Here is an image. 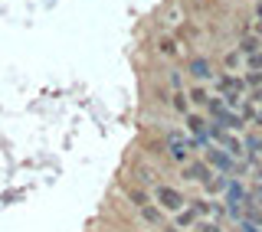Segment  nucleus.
Listing matches in <instances>:
<instances>
[{
  "label": "nucleus",
  "mask_w": 262,
  "mask_h": 232,
  "mask_svg": "<svg viewBox=\"0 0 262 232\" xmlns=\"http://www.w3.org/2000/svg\"><path fill=\"white\" fill-rule=\"evenodd\" d=\"M187 98H190V102H196V105H207V102H210V95L203 92V88H190V95H187Z\"/></svg>",
  "instance_id": "obj_13"
},
{
  "label": "nucleus",
  "mask_w": 262,
  "mask_h": 232,
  "mask_svg": "<svg viewBox=\"0 0 262 232\" xmlns=\"http://www.w3.org/2000/svg\"><path fill=\"white\" fill-rule=\"evenodd\" d=\"M196 232H220V226H213V222H196Z\"/></svg>",
  "instance_id": "obj_19"
},
{
  "label": "nucleus",
  "mask_w": 262,
  "mask_h": 232,
  "mask_svg": "<svg viewBox=\"0 0 262 232\" xmlns=\"http://www.w3.org/2000/svg\"><path fill=\"white\" fill-rule=\"evenodd\" d=\"M154 200H158V206L161 210H167V213H180L184 210V196H180V190H174V187H158L154 190Z\"/></svg>",
  "instance_id": "obj_1"
},
{
  "label": "nucleus",
  "mask_w": 262,
  "mask_h": 232,
  "mask_svg": "<svg viewBox=\"0 0 262 232\" xmlns=\"http://www.w3.org/2000/svg\"><path fill=\"white\" fill-rule=\"evenodd\" d=\"M196 219H200V216H196L193 210H180V213H177V226H180V229H190V226H196Z\"/></svg>",
  "instance_id": "obj_11"
},
{
  "label": "nucleus",
  "mask_w": 262,
  "mask_h": 232,
  "mask_svg": "<svg viewBox=\"0 0 262 232\" xmlns=\"http://www.w3.org/2000/svg\"><path fill=\"white\" fill-rule=\"evenodd\" d=\"M190 76L193 79H210L213 72H210V62L207 59H190Z\"/></svg>",
  "instance_id": "obj_9"
},
{
  "label": "nucleus",
  "mask_w": 262,
  "mask_h": 232,
  "mask_svg": "<svg viewBox=\"0 0 262 232\" xmlns=\"http://www.w3.org/2000/svg\"><path fill=\"white\" fill-rule=\"evenodd\" d=\"M239 232H262V229H259V226H252V222H243V229H239Z\"/></svg>",
  "instance_id": "obj_21"
},
{
  "label": "nucleus",
  "mask_w": 262,
  "mask_h": 232,
  "mask_svg": "<svg viewBox=\"0 0 262 232\" xmlns=\"http://www.w3.org/2000/svg\"><path fill=\"white\" fill-rule=\"evenodd\" d=\"M203 157H207V164L210 167H216V170H223V173H229V170H236V164H233V157H229L226 151H220V147H203Z\"/></svg>",
  "instance_id": "obj_3"
},
{
  "label": "nucleus",
  "mask_w": 262,
  "mask_h": 232,
  "mask_svg": "<svg viewBox=\"0 0 262 232\" xmlns=\"http://www.w3.org/2000/svg\"><path fill=\"white\" fill-rule=\"evenodd\" d=\"M256 33H262V20H259V23H256Z\"/></svg>",
  "instance_id": "obj_26"
},
{
  "label": "nucleus",
  "mask_w": 262,
  "mask_h": 232,
  "mask_svg": "<svg viewBox=\"0 0 262 232\" xmlns=\"http://www.w3.org/2000/svg\"><path fill=\"white\" fill-rule=\"evenodd\" d=\"M141 219L144 222H151V226H164V213H161V206L158 203H147V206H141Z\"/></svg>",
  "instance_id": "obj_7"
},
{
  "label": "nucleus",
  "mask_w": 262,
  "mask_h": 232,
  "mask_svg": "<svg viewBox=\"0 0 262 232\" xmlns=\"http://www.w3.org/2000/svg\"><path fill=\"white\" fill-rule=\"evenodd\" d=\"M246 147H249V157L262 151V137H246Z\"/></svg>",
  "instance_id": "obj_15"
},
{
  "label": "nucleus",
  "mask_w": 262,
  "mask_h": 232,
  "mask_svg": "<svg viewBox=\"0 0 262 232\" xmlns=\"http://www.w3.org/2000/svg\"><path fill=\"white\" fill-rule=\"evenodd\" d=\"M158 49H161L164 56H174V53H177V43H174V39H161V46H158Z\"/></svg>",
  "instance_id": "obj_14"
},
{
  "label": "nucleus",
  "mask_w": 262,
  "mask_h": 232,
  "mask_svg": "<svg viewBox=\"0 0 262 232\" xmlns=\"http://www.w3.org/2000/svg\"><path fill=\"white\" fill-rule=\"evenodd\" d=\"M190 210L196 213V216H207V213L213 210V203H207V200H193V206H190Z\"/></svg>",
  "instance_id": "obj_12"
},
{
  "label": "nucleus",
  "mask_w": 262,
  "mask_h": 232,
  "mask_svg": "<svg viewBox=\"0 0 262 232\" xmlns=\"http://www.w3.org/2000/svg\"><path fill=\"white\" fill-rule=\"evenodd\" d=\"M128 200H131V206H135V210H141V206L151 203V200H147V193H144V190H138V187L128 190Z\"/></svg>",
  "instance_id": "obj_10"
},
{
  "label": "nucleus",
  "mask_w": 262,
  "mask_h": 232,
  "mask_svg": "<svg viewBox=\"0 0 262 232\" xmlns=\"http://www.w3.org/2000/svg\"><path fill=\"white\" fill-rule=\"evenodd\" d=\"M256 16H259V20H262V0H259V4H256Z\"/></svg>",
  "instance_id": "obj_24"
},
{
  "label": "nucleus",
  "mask_w": 262,
  "mask_h": 232,
  "mask_svg": "<svg viewBox=\"0 0 262 232\" xmlns=\"http://www.w3.org/2000/svg\"><path fill=\"white\" fill-rule=\"evenodd\" d=\"M259 36H243L239 39V56H246V59H249V56H256L259 53Z\"/></svg>",
  "instance_id": "obj_8"
},
{
  "label": "nucleus",
  "mask_w": 262,
  "mask_h": 232,
  "mask_svg": "<svg viewBox=\"0 0 262 232\" xmlns=\"http://www.w3.org/2000/svg\"><path fill=\"white\" fill-rule=\"evenodd\" d=\"M164 232H180V229H170V226H164Z\"/></svg>",
  "instance_id": "obj_25"
},
{
  "label": "nucleus",
  "mask_w": 262,
  "mask_h": 232,
  "mask_svg": "<svg viewBox=\"0 0 262 232\" xmlns=\"http://www.w3.org/2000/svg\"><path fill=\"white\" fill-rule=\"evenodd\" d=\"M252 98H256V102H262V88H256V92H252Z\"/></svg>",
  "instance_id": "obj_22"
},
{
  "label": "nucleus",
  "mask_w": 262,
  "mask_h": 232,
  "mask_svg": "<svg viewBox=\"0 0 262 232\" xmlns=\"http://www.w3.org/2000/svg\"><path fill=\"white\" fill-rule=\"evenodd\" d=\"M164 141H167V154L174 157V160H187V151H190V147H196L193 141H187L180 131H167V134H164Z\"/></svg>",
  "instance_id": "obj_2"
},
{
  "label": "nucleus",
  "mask_w": 262,
  "mask_h": 232,
  "mask_svg": "<svg viewBox=\"0 0 262 232\" xmlns=\"http://www.w3.org/2000/svg\"><path fill=\"white\" fill-rule=\"evenodd\" d=\"M207 190L216 193V190H226V180H207Z\"/></svg>",
  "instance_id": "obj_18"
},
{
  "label": "nucleus",
  "mask_w": 262,
  "mask_h": 232,
  "mask_svg": "<svg viewBox=\"0 0 262 232\" xmlns=\"http://www.w3.org/2000/svg\"><path fill=\"white\" fill-rule=\"evenodd\" d=\"M246 62H249V72H259V69H262V49H259L256 56H249Z\"/></svg>",
  "instance_id": "obj_16"
},
{
  "label": "nucleus",
  "mask_w": 262,
  "mask_h": 232,
  "mask_svg": "<svg viewBox=\"0 0 262 232\" xmlns=\"http://www.w3.org/2000/svg\"><path fill=\"white\" fill-rule=\"evenodd\" d=\"M236 62H239V49H236V53H229V56H226V65H229V69H233Z\"/></svg>",
  "instance_id": "obj_20"
},
{
  "label": "nucleus",
  "mask_w": 262,
  "mask_h": 232,
  "mask_svg": "<svg viewBox=\"0 0 262 232\" xmlns=\"http://www.w3.org/2000/svg\"><path fill=\"white\" fill-rule=\"evenodd\" d=\"M184 177H187V180H193V183H207V180H210V170H207V164L190 160V164L184 167Z\"/></svg>",
  "instance_id": "obj_6"
},
{
  "label": "nucleus",
  "mask_w": 262,
  "mask_h": 232,
  "mask_svg": "<svg viewBox=\"0 0 262 232\" xmlns=\"http://www.w3.org/2000/svg\"><path fill=\"white\" fill-rule=\"evenodd\" d=\"M216 88L223 95H239L243 88H246V79H236V76H220L216 79Z\"/></svg>",
  "instance_id": "obj_5"
},
{
  "label": "nucleus",
  "mask_w": 262,
  "mask_h": 232,
  "mask_svg": "<svg viewBox=\"0 0 262 232\" xmlns=\"http://www.w3.org/2000/svg\"><path fill=\"white\" fill-rule=\"evenodd\" d=\"M252 121H256V124H259V128H262V111H256V118H252Z\"/></svg>",
  "instance_id": "obj_23"
},
{
  "label": "nucleus",
  "mask_w": 262,
  "mask_h": 232,
  "mask_svg": "<svg viewBox=\"0 0 262 232\" xmlns=\"http://www.w3.org/2000/svg\"><path fill=\"white\" fill-rule=\"evenodd\" d=\"M187 128H190V134H193V144H196V147H207V141H210V128H207V121H203L200 114H187Z\"/></svg>",
  "instance_id": "obj_4"
},
{
  "label": "nucleus",
  "mask_w": 262,
  "mask_h": 232,
  "mask_svg": "<svg viewBox=\"0 0 262 232\" xmlns=\"http://www.w3.org/2000/svg\"><path fill=\"white\" fill-rule=\"evenodd\" d=\"M170 105H174L177 111H187V95H180V92H177L174 98H170Z\"/></svg>",
  "instance_id": "obj_17"
}]
</instances>
